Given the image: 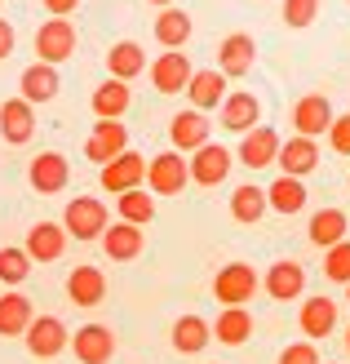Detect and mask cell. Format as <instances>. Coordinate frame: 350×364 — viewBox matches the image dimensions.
Returning <instances> with one entry per match:
<instances>
[{"instance_id":"cell-1","label":"cell","mask_w":350,"mask_h":364,"mask_svg":"<svg viewBox=\"0 0 350 364\" xmlns=\"http://www.w3.org/2000/svg\"><path fill=\"white\" fill-rule=\"evenodd\" d=\"M62 231H67V240H71V235H76V240H102L106 205L98 196H76L67 205V213H62Z\"/></svg>"},{"instance_id":"cell-2","label":"cell","mask_w":350,"mask_h":364,"mask_svg":"<svg viewBox=\"0 0 350 364\" xmlns=\"http://www.w3.org/2000/svg\"><path fill=\"white\" fill-rule=\"evenodd\" d=\"M257 284H262V280H257V271L248 262H226L213 276V298L222 306H244V302H253Z\"/></svg>"},{"instance_id":"cell-3","label":"cell","mask_w":350,"mask_h":364,"mask_svg":"<svg viewBox=\"0 0 350 364\" xmlns=\"http://www.w3.org/2000/svg\"><path fill=\"white\" fill-rule=\"evenodd\" d=\"M35 53H40L35 63H49V67L67 63L71 53H76V27H71V18H49V23H40V31H35Z\"/></svg>"},{"instance_id":"cell-4","label":"cell","mask_w":350,"mask_h":364,"mask_svg":"<svg viewBox=\"0 0 350 364\" xmlns=\"http://www.w3.org/2000/svg\"><path fill=\"white\" fill-rule=\"evenodd\" d=\"M27 351L35 355V360H53V355H62L67 351V342H71V333H67V324L58 320V316H31V324H27Z\"/></svg>"},{"instance_id":"cell-5","label":"cell","mask_w":350,"mask_h":364,"mask_svg":"<svg viewBox=\"0 0 350 364\" xmlns=\"http://www.w3.org/2000/svg\"><path fill=\"white\" fill-rule=\"evenodd\" d=\"M187 182H191V173H187V160L177 151H160V156L146 160V187L155 196H182Z\"/></svg>"},{"instance_id":"cell-6","label":"cell","mask_w":350,"mask_h":364,"mask_svg":"<svg viewBox=\"0 0 350 364\" xmlns=\"http://www.w3.org/2000/svg\"><path fill=\"white\" fill-rule=\"evenodd\" d=\"M257 63V41L248 31H231L222 45H217V71H222L226 80H244Z\"/></svg>"},{"instance_id":"cell-7","label":"cell","mask_w":350,"mask_h":364,"mask_svg":"<svg viewBox=\"0 0 350 364\" xmlns=\"http://www.w3.org/2000/svg\"><path fill=\"white\" fill-rule=\"evenodd\" d=\"M67 347L76 351L80 364H111V355H116V333L106 329V324H80V329L71 333Z\"/></svg>"},{"instance_id":"cell-8","label":"cell","mask_w":350,"mask_h":364,"mask_svg":"<svg viewBox=\"0 0 350 364\" xmlns=\"http://www.w3.org/2000/svg\"><path fill=\"white\" fill-rule=\"evenodd\" d=\"M195 76V67L191 58L182 49H169V53H160V58L151 63V85H155V94H187V85Z\"/></svg>"},{"instance_id":"cell-9","label":"cell","mask_w":350,"mask_h":364,"mask_svg":"<svg viewBox=\"0 0 350 364\" xmlns=\"http://www.w3.org/2000/svg\"><path fill=\"white\" fill-rule=\"evenodd\" d=\"M231 165H235V156H231L226 147H217V142H204L199 151H191L187 173H191V182H199V187H217V182H226Z\"/></svg>"},{"instance_id":"cell-10","label":"cell","mask_w":350,"mask_h":364,"mask_svg":"<svg viewBox=\"0 0 350 364\" xmlns=\"http://www.w3.org/2000/svg\"><path fill=\"white\" fill-rule=\"evenodd\" d=\"M27 182H31V191H40V196H58L67 182H71L67 156H62V151H40V156L27 165Z\"/></svg>"},{"instance_id":"cell-11","label":"cell","mask_w":350,"mask_h":364,"mask_svg":"<svg viewBox=\"0 0 350 364\" xmlns=\"http://www.w3.org/2000/svg\"><path fill=\"white\" fill-rule=\"evenodd\" d=\"M98 182H102V191H111V196H124V191L142 187V182H146V156H138V151L116 156L111 165H102Z\"/></svg>"},{"instance_id":"cell-12","label":"cell","mask_w":350,"mask_h":364,"mask_svg":"<svg viewBox=\"0 0 350 364\" xmlns=\"http://www.w3.org/2000/svg\"><path fill=\"white\" fill-rule=\"evenodd\" d=\"M124 151H128V129L120 120H98L94 134H89V142H84V156L102 169V165H111V160L124 156Z\"/></svg>"},{"instance_id":"cell-13","label":"cell","mask_w":350,"mask_h":364,"mask_svg":"<svg viewBox=\"0 0 350 364\" xmlns=\"http://www.w3.org/2000/svg\"><path fill=\"white\" fill-rule=\"evenodd\" d=\"M328 124H333V102H328L324 94H306L297 107H292V129H297V138H324Z\"/></svg>"},{"instance_id":"cell-14","label":"cell","mask_w":350,"mask_h":364,"mask_svg":"<svg viewBox=\"0 0 350 364\" xmlns=\"http://www.w3.org/2000/svg\"><path fill=\"white\" fill-rule=\"evenodd\" d=\"M31 134H35V107L23 102V98L0 102V138H5L9 147H23V142H31Z\"/></svg>"},{"instance_id":"cell-15","label":"cell","mask_w":350,"mask_h":364,"mask_svg":"<svg viewBox=\"0 0 350 364\" xmlns=\"http://www.w3.org/2000/svg\"><path fill=\"white\" fill-rule=\"evenodd\" d=\"M18 89H23V102H53L58 98V89H62V76H58V67H49V63H31L23 67V76H18Z\"/></svg>"},{"instance_id":"cell-16","label":"cell","mask_w":350,"mask_h":364,"mask_svg":"<svg viewBox=\"0 0 350 364\" xmlns=\"http://www.w3.org/2000/svg\"><path fill=\"white\" fill-rule=\"evenodd\" d=\"M187 98H191V112H213V107H222L226 102V76L217 67H204V71H195L191 85H187Z\"/></svg>"},{"instance_id":"cell-17","label":"cell","mask_w":350,"mask_h":364,"mask_svg":"<svg viewBox=\"0 0 350 364\" xmlns=\"http://www.w3.org/2000/svg\"><path fill=\"white\" fill-rule=\"evenodd\" d=\"M217 112H222V129H231V134H248V129L262 124V102L253 94H244V89L226 94V102L217 107Z\"/></svg>"},{"instance_id":"cell-18","label":"cell","mask_w":350,"mask_h":364,"mask_svg":"<svg viewBox=\"0 0 350 364\" xmlns=\"http://www.w3.org/2000/svg\"><path fill=\"white\" fill-rule=\"evenodd\" d=\"M62 249H67L62 223H35V227L27 231V245H23V253H27L31 262H58Z\"/></svg>"},{"instance_id":"cell-19","label":"cell","mask_w":350,"mask_h":364,"mask_svg":"<svg viewBox=\"0 0 350 364\" xmlns=\"http://www.w3.org/2000/svg\"><path fill=\"white\" fill-rule=\"evenodd\" d=\"M275 156H280V134L266 129V124H257V129H248L239 138V165L266 169V165H275Z\"/></svg>"},{"instance_id":"cell-20","label":"cell","mask_w":350,"mask_h":364,"mask_svg":"<svg viewBox=\"0 0 350 364\" xmlns=\"http://www.w3.org/2000/svg\"><path fill=\"white\" fill-rule=\"evenodd\" d=\"M275 165H280L284 178H306L310 169L319 165V142H310V138H288V142H280Z\"/></svg>"},{"instance_id":"cell-21","label":"cell","mask_w":350,"mask_h":364,"mask_svg":"<svg viewBox=\"0 0 350 364\" xmlns=\"http://www.w3.org/2000/svg\"><path fill=\"white\" fill-rule=\"evenodd\" d=\"M266 294L275 298V302H292V298H302V289H306V267L302 262H292V258H284V262H275L270 271H266Z\"/></svg>"},{"instance_id":"cell-22","label":"cell","mask_w":350,"mask_h":364,"mask_svg":"<svg viewBox=\"0 0 350 364\" xmlns=\"http://www.w3.org/2000/svg\"><path fill=\"white\" fill-rule=\"evenodd\" d=\"M67 298L76 306H84V311H89V306H102L106 302V276L98 267H76L67 276Z\"/></svg>"},{"instance_id":"cell-23","label":"cell","mask_w":350,"mask_h":364,"mask_svg":"<svg viewBox=\"0 0 350 364\" xmlns=\"http://www.w3.org/2000/svg\"><path fill=\"white\" fill-rule=\"evenodd\" d=\"M102 249L111 262H133L138 253L146 249V231L142 227H128V223H111L102 231Z\"/></svg>"},{"instance_id":"cell-24","label":"cell","mask_w":350,"mask_h":364,"mask_svg":"<svg viewBox=\"0 0 350 364\" xmlns=\"http://www.w3.org/2000/svg\"><path fill=\"white\" fill-rule=\"evenodd\" d=\"M169 142H173V151H199L209 142V120L199 116V112H177L169 120Z\"/></svg>"},{"instance_id":"cell-25","label":"cell","mask_w":350,"mask_h":364,"mask_svg":"<svg viewBox=\"0 0 350 364\" xmlns=\"http://www.w3.org/2000/svg\"><path fill=\"white\" fill-rule=\"evenodd\" d=\"M106 71H111V80L128 85L133 76L146 71V49L138 41H116L111 49H106Z\"/></svg>"},{"instance_id":"cell-26","label":"cell","mask_w":350,"mask_h":364,"mask_svg":"<svg viewBox=\"0 0 350 364\" xmlns=\"http://www.w3.org/2000/svg\"><path fill=\"white\" fill-rule=\"evenodd\" d=\"M169 338H173V351H177V355H199V351L213 342V329H209L204 316H177Z\"/></svg>"},{"instance_id":"cell-27","label":"cell","mask_w":350,"mask_h":364,"mask_svg":"<svg viewBox=\"0 0 350 364\" xmlns=\"http://www.w3.org/2000/svg\"><path fill=\"white\" fill-rule=\"evenodd\" d=\"M306 182L302 178H275L270 187H266V209H275V213H284V218H292V213H302L306 209Z\"/></svg>"},{"instance_id":"cell-28","label":"cell","mask_w":350,"mask_h":364,"mask_svg":"<svg viewBox=\"0 0 350 364\" xmlns=\"http://www.w3.org/2000/svg\"><path fill=\"white\" fill-rule=\"evenodd\" d=\"M297 324H302V333L306 338H328L337 329V302L333 298H306L302 302V316H297Z\"/></svg>"},{"instance_id":"cell-29","label":"cell","mask_w":350,"mask_h":364,"mask_svg":"<svg viewBox=\"0 0 350 364\" xmlns=\"http://www.w3.org/2000/svg\"><path fill=\"white\" fill-rule=\"evenodd\" d=\"M346 231H350V223H346L341 209H319V213H310V227H306V235H310V245H315V249L341 245Z\"/></svg>"},{"instance_id":"cell-30","label":"cell","mask_w":350,"mask_h":364,"mask_svg":"<svg viewBox=\"0 0 350 364\" xmlns=\"http://www.w3.org/2000/svg\"><path fill=\"white\" fill-rule=\"evenodd\" d=\"M217 342H226V347H244V342L253 338V316L244 311V306H222L217 311V324H209Z\"/></svg>"},{"instance_id":"cell-31","label":"cell","mask_w":350,"mask_h":364,"mask_svg":"<svg viewBox=\"0 0 350 364\" xmlns=\"http://www.w3.org/2000/svg\"><path fill=\"white\" fill-rule=\"evenodd\" d=\"M191 31H195V23H191L187 9H160V18H155V41L164 49H182V45L191 41Z\"/></svg>"},{"instance_id":"cell-32","label":"cell","mask_w":350,"mask_h":364,"mask_svg":"<svg viewBox=\"0 0 350 364\" xmlns=\"http://www.w3.org/2000/svg\"><path fill=\"white\" fill-rule=\"evenodd\" d=\"M31 298L23 294H0V338H23L31 324Z\"/></svg>"},{"instance_id":"cell-33","label":"cell","mask_w":350,"mask_h":364,"mask_svg":"<svg viewBox=\"0 0 350 364\" xmlns=\"http://www.w3.org/2000/svg\"><path fill=\"white\" fill-rule=\"evenodd\" d=\"M231 218H235V223H244V227L262 223V218H266V187H253V182L235 187L231 191Z\"/></svg>"},{"instance_id":"cell-34","label":"cell","mask_w":350,"mask_h":364,"mask_svg":"<svg viewBox=\"0 0 350 364\" xmlns=\"http://www.w3.org/2000/svg\"><path fill=\"white\" fill-rule=\"evenodd\" d=\"M89 102H94V116H98V120H120V116L128 112V85H120V80L106 76V80L94 89V98H89Z\"/></svg>"},{"instance_id":"cell-35","label":"cell","mask_w":350,"mask_h":364,"mask_svg":"<svg viewBox=\"0 0 350 364\" xmlns=\"http://www.w3.org/2000/svg\"><path fill=\"white\" fill-rule=\"evenodd\" d=\"M116 209H120V223H128V227H146V223L155 218V196H146L142 187H133V191L116 196Z\"/></svg>"},{"instance_id":"cell-36","label":"cell","mask_w":350,"mask_h":364,"mask_svg":"<svg viewBox=\"0 0 350 364\" xmlns=\"http://www.w3.org/2000/svg\"><path fill=\"white\" fill-rule=\"evenodd\" d=\"M31 276V258H27V253L23 249H13V245H5V249H0V284H23Z\"/></svg>"},{"instance_id":"cell-37","label":"cell","mask_w":350,"mask_h":364,"mask_svg":"<svg viewBox=\"0 0 350 364\" xmlns=\"http://www.w3.org/2000/svg\"><path fill=\"white\" fill-rule=\"evenodd\" d=\"M324 276L333 284H350V240L324 249Z\"/></svg>"},{"instance_id":"cell-38","label":"cell","mask_w":350,"mask_h":364,"mask_svg":"<svg viewBox=\"0 0 350 364\" xmlns=\"http://www.w3.org/2000/svg\"><path fill=\"white\" fill-rule=\"evenodd\" d=\"M315 14H319V0H284V23L292 27V31H302V27H310L315 23Z\"/></svg>"},{"instance_id":"cell-39","label":"cell","mask_w":350,"mask_h":364,"mask_svg":"<svg viewBox=\"0 0 350 364\" xmlns=\"http://www.w3.org/2000/svg\"><path fill=\"white\" fill-rule=\"evenodd\" d=\"M328 147L337 156H350V116H333V124H328Z\"/></svg>"},{"instance_id":"cell-40","label":"cell","mask_w":350,"mask_h":364,"mask_svg":"<svg viewBox=\"0 0 350 364\" xmlns=\"http://www.w3.org/2000/svg\"><path fill=\"white\" fill-rule=\"evenodd\" d=\"M280 364H319L315 342H292V347L280 351Z\"/></svg>"},{"instance_id":"cell-41","label":"cell","mask_w":350,"mask_h":364,"mask_svg":"<svg viewBox=\"0 0 350 364\" xmlns=\"http://www.w3.org/2000/svg\"><path fill=\"white\" fill-rule=\"evenodd\" d=\"M40 5L49 9V18H67V14L80 9V0H40Z\"/></svg>"},{"instance_id":"cell-42","label":"cell","mask_w":350,"mask_h":364,"mask_svg":"<svg viewBox=\"0 0 350 364\" xmlns=\"http://www.w3.org/2000/svg\"><path fill=\"white\" fill-rule=\"evenodd\" d=\"M13 45H18L13 23H5V18H0V58H9V53H13Z\"/></svg>"},{"instance_id":"cell-43","label":"cell","mask_w":350,"mask_h":364,"mask_svg":"<svg viewBox=\"0 0 350 364\" xmlns=\"http://www.w3.org/2000/svg\"><path fill=\"white\" fill-rule=\"evenodd\" d=\"M146 5H155V9H173V0H146Z\"/></svg>"},{"instance_id":"cell-44","label":"cell","mask_w":350,"mask_h":364,"mask_svg":"<svg viewBox=\"0 0 350 364\" xmlns=\"http://www.w3.org/2000/svg\"><path fill=\"white\" fill-rule=\"evenodd\" d=\"M346 351H350V329H346Z\"/></svg>"},{"instance_id":"cell-45","label":"cell","mask_w":350,"mask_h":364,"mask_svg":"<svg viewBox=\"0 0 350 364\" xmlns=\"http://www.w3.org/2000/svg\"><path fill=\"white\" fill-rule=\"evenodd\" d=\"M346 302H350V284H346Z\"/></svg>"},{"instance_id":"cell-46","label":"cell","mask_w":350,"mask_h":364,"mask_svg":"<svg viewBox=\"0 0 350 364\" xmlns=\"http://www.w3.org/2000/svg\"><path fill=\"white\" fill-rule=\"evenodd\" d=\"M0 5H5V0H0Z\"/></svg>"}]
</instances>
